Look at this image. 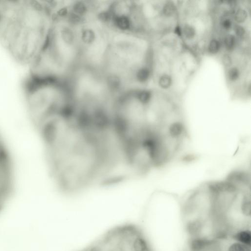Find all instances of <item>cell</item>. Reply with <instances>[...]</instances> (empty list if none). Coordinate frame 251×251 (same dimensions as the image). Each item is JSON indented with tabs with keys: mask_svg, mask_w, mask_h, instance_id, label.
Wrapping results in <instances>:
<instances>
[{
	"mask_svg": "<svg viewBox=\"0 0 251 251\" xmlns=\"http://www.w3.org/2000/svg\"><path fill=\"white\" fill-rule=\"evenodd\" d=\"M50 170L58 188L73 193L107 181L117 148L107 126L62 112L41 126Z\"/></svg>",
	"mask_w": 251,
	"mask_h": 251,
	"instance_id": "cell-1",
	"label": "cell"
},
{
	"mask_svg": "<svg viewBox=\"0 0 251 251\" xmlns=\"http://www.w3.org/2000/svg\"><path fill=\"white\" fill-rule=\"evenodd\" d=\"M48 6L37 1H0V43L19 64L28 66L47 39Z\"/></svg>",
	"mask_w": 251,
	"mask_h": 251,
	"instance_id": "cell-2",
	"label": "cell"
},
{
	"mask_svg": "<svg viewBox=\"0 0 251 251\" xmlns=\"http://www.w3.org/2000/svg\"><path fill=\"white\" fill-rule=\"evenodd\" d=\"M13 175L10 159L5 148L0 142V208L11 192Z\"/></svg>",
	"mask_w": 251,
	"mask_h": 251,
	"instance_id": "cell-3",
	"label": "cell"
},
{
	"mask_svg": "<svg viewBox=\"0 0 251 251\" xmlns=\"http://www.w3.org/2000/svg\"><path fill=\"white\" fill-rule=\"evenodd\" d=\"M211 240L204 238H196L193 239L190 243L192 251H201L211 245Z\"/></svg>",
	"mask_w": 251,
	"mask_h": 251,
	"instance_id": "cell-4",
	"label": "cell"
},
{
	"mask_svg": "<svg viewBox=\"0 0 251 251\" xmlns=\"http://www.w3.org/2000/svg\"><path fill=\"white\" fill-rule=\"evenodd\" d=\"M234 238L239 243L245 246H250L251 243V234L249 230H244L235 234Z\"/></svg>",
	"mask_w": 251,
	"mask_h": 251,
	"instance_id": "cell-5",
	"label": "cell"
},
{
	"mask_svg": "<svg viewBox=\"0 0 251 251\" xmlns=\"http://www.w3.org/2000/svg\"><path fill=\"white\" fill-rule=\"evenodd\" d=\"M202 228V223L199 220H194L188 223L186 225V230L190 235L196 236L198 234Z\"/></svg>",
	"mask_w": 251,
	"mask_h": 251,
	"instance_id": "cell-6",
	"label": "cell"
},
{
	"mask_svg": "<svg viewBox=\"0 0 251 251\" xmlns=\"http://www.w3.org/2000/svg\"><path fill=\"white\" fill-rule=\"evenodd\" d=\"M235 38L232 35H228L225 39V45L227 49L231 50L235 45Z\"/></svg>",
	"mask_w": 251,
	"mask_h": 251,
	"instance_id": "cell-7",
	"label": "cell"
},
{
	"mask_svg": "<svg viewBox=\"0 0 251 251\" xmlns=\"http://www.w3.org/2000/svg\"><path fill=\"white\" fill-rule=\"evenodd\" d=\"M175 6L172 2H168L163 8V13L167 16H171L175 12Z\"/></svg>",
	"mask_w": 251,
	"mask_h": 251,
	"instance_id": "cell-8",
	"label": "cell"
},
{
	"mask_svg": "<svg viewBox=\"0 0 251 251\" xmlns=\"http://www.w3.org/2000/svg\"><path fill=\"white\" fill-rule=\"evenodd\" d=\"M183 32L187 39H192L194 37L195 31L192 26L190 25H185L183 28Z\"/></svg>",
	"mask_w": 251,
	"mask_h": 251,
	"instance_id": "cell-9",
	"label": "cell"
},
{
	"mask_svg": "<svg viewBox=\"0 0 251 251\" xmlns=\"http://www.w3.org/2000/svg\"><path fill=\"white\" fill-rule=\"evenodd\" d=\"M171 81H172L170 77L168 75H163L160 78L159 84L161 88H167L171 85Z\"/></svg>",
	"mask_w": 251,
	"mask_h": 251,
	"instance_id": "cell-10",
	"label": "cell"
},
{
	"mask_svg": "<svg viewBox=\"0 0 251 251\" xmlns=\"http://www.w3.org/2000/svg\"><path fill=\"white\" fill-rule=\"evenodd\" d=\"M247 17V14L245 10L239 9L236 12L235 15V19L238 22H243L246 20Z\"/></svg>",
	"mask_w": 251,
	"mask_h": 251,
	"instance_id": "cell-11",
	"label": "cell"
},
{
	"mask_svg": "<svg viewBox=\"0 0 251 251\" xmlns=\"http://www.w3.org/2000/svg\"><path fill=\"white\" fill-rule=\"evenodd\" d=\"M149 75H150L149 71L147 69L144 68L138 72V74H137V78L140 81H145L148 79Z\"/></svg>",
	"mask_w": 251,
	"mask_h": 251,
	"instance_id": "cell-12",
	"label": "cell"
},
{
	"mask_svg": "<svg viewBox=\"0 0 251 251\" xmlns=\"http://www.w3.org/2000/svg\"><path fill=\"white\" fill-rule=\"evenodd\" d=\"M151 94L148 91H143L138 95V99L142 103H147L150 99Z\"/></svg>",
	"mask_w": 251,
	"mask_h": 251,
	"instance_id": "cell-13",
	"label": "cell"
},
{
	"mask_svg": "<svg viewBox=\"0 0 251 251\" xmlns=\"http://www.w3.org/2000/svg\"><path fill=\"white\" fill-rule=\"evenodd\" d=\"M220 49V44L218 41L212 40L211 41L209 45V51L212 53H216L218 52Z\"/></svg>",
	"mask_w": 251,
	"mask_h": 251,
	"instance_id": "cell-14",
	"label": "cell"
},
{
	"mask_svg": "<svg viewBox=\"0 0 251 251\" xmlns=\"http://www.w3.org/2000/svg\"><path fill=\"white\" fill-rule=\"evenodd\" d=\"M228 251H245V245L239 242L234 243L230 246Z\"/></svg>",
	"mask_w": 251,
	"mask_h": 251,
	"instance_id": "cell-15",
	"label": "cell"
},
{
	"mask_svg": "<svg viewBox=\"0 0 251 251\" xmlns=\"http://www.w3.org/2000/svg\"><path fill=\"white\" fill-rule=\"evenodd\" d=\"M239 75V71L237 68H233L230 70L229 72V76L230 80H236L238 78Z\"/></svg>",
	"mask_w": 251,
	"mask_h": 251,
	"instance_id": "cell-16",
	"label": "cell"
},
{
	"mask_svg": "<svg viewBox=\"0 0 251 251\" xmlns=\"http://www.w3.org/2000/svg\"><path fill=\"white\" fill-rule=\"evenodd\" d=\"M222 61H223V64L226 66H230L231 64V62H232L231 58L227 54H226V55L223 56Z\"/></svg>",
	"mask_w": 251,
	"mask_h": 251,
	"instance_id": "cell-17",
	"label": "cell"
},
{
	"mask_svg": "<svg viewBox=\"0 0 251 251\" xmlns=\"http://www.w3.org/2000/svg\"><path fill=\"white\" fill-rule=\"evenodd\" d=\"M118 24L120 27L123 28H126L128 27V21L124 18L119 19V20L118 21Z\"/></svg>",
	"mask_w": 251,
	"mask_h": 251,
	"instance_id": "cell-18",
	"label": "cell"
},
{
	"mask_svg": "<svg viewBox=\"0 0 251 251\" xmlns=\"http://www.w3.org/2000/svg\"><path fill=\"white\" fill-rule=\"evenodd\" d=\"M235 32L236 35L239 36H242L245 33V31L242 27L240 26H237L235 28Z\"/></svg>",
	"mask_w": 251,
	"mask_h": 251,
	"instance_id": "cell-19",
	"label": "cell"
},
{
	"mask_svg": "<svg viewBox=\"0 0 251 251\" xmlns=\"http://www.w3.org/2000/svg\"><path fill=\"white\" fill-rule=\"evenodd\" d=\"M222 26L225 29H229L231 26V23L229 19H225L222 22Z\"/></svg>",
	"mask_w": 251,
	"mask_h": 251,
	"instance_id": "cell-20",
	"label": "cell"
},
{
	"mask_svg": "<svg viewBox=\"0 0 251 251\" xmlns=\"http://www.w3.org/2000/svg\"><path fill=\"white\" fill-rule=\"evenodd\" d=\"M175 32L176 33V34H177V35L178 36H182L181 28H180L179 26L176 27V28H175Z\"/></svg>",
	"mask_w": 251,
	"mask_h": 251,
	"instance_id": "cell-21",
	"label": "cell"
}]
</instances>
